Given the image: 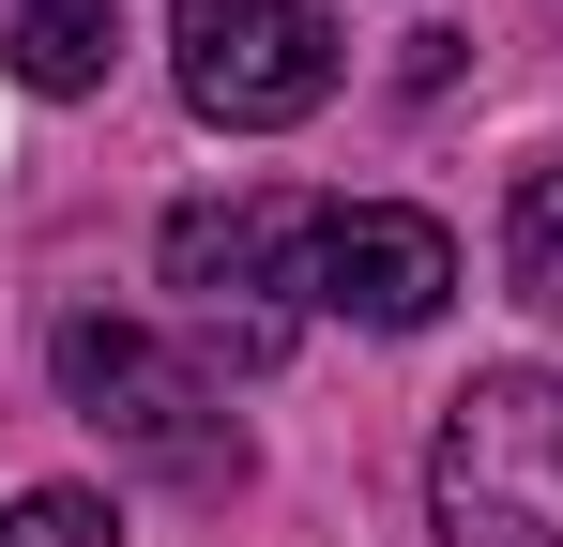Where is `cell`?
Returning a JSON list of instances; mask_svg holds the SVG:
<instances>
[{
  "mask_svg": "<svg viewBox=\"0 0 563 547\" xmlns=\"http://www.w3.org/2000/svg\"><path fill=\"white\" fill-rule=\"evenodd\" d=\"M427 517H442V547H563V380L549 365H487L442 411Z\"/></svg>",
  "mask_w": 563,
  "mask_h": 547,
  "instance_id": "obj_1",
  "label": "cell"
},
{
  "mask_svg": "<svg viewBox=\"0 0 563 547\" xmlns=\"http://www.w3.org/2000/svg\"><path fill=\"white\" fill-rule=\"evenodd\" d=\"M305 304H335V320H366V335H427L442 304H457V228L442 213H320V259H305Z\"/></svg>",
  "mask_w": 563,
  "mask_h": 547,
  "instance_id": "obj_5",
  "label": "cell"
},
{
  "mask_svg": "<svg viewBox=\"0 0 563 547\" xmlns=\"http://www.w3.org/2000/svg\"><path fill=\"white\" fill-rule=\"evenodd\" d=\"M168 46H184V107L229 137H275L335 91V31L305 0H168Z\"/></svg>",
  "mask_w": 563,
  "mask_h": 547,
  "instance_id": "obj_3",
  "label": "cell"
},
{
  "mask_svg": "<svg viewBox=\"0 0 563 547\" xmlns=\"http://www.w3.org/2000/svg\"><path fill=\"white\" fill-rule=\"evenodd\" d=\"M503 274H518V304L563 320V168H533L518 198H503Z\"/></svg>",
  "mask_w": 563,
  "mask_h": 547,
  "instance_id": "obj_7",
  "label": "cell"
},
{
  "mask_svg": "<svg viewBox=\"0 0 563 547\" xmlns=\"http://www.w3.org/2000/svg\"><path fill=\"white\" fill-rule=\"evenodd\" d=\"M0 547H122V533H107V502H92V487H31V502L0 517Z\"/></svg>",
  "mask_w": 563,
  "mask_h": 547,
  "instance_id": "obj_8",
  "label": "cell"
},
{
  "mask_svg": "<svg viewBox=\"0 0 563 547\" xmlns=\"http://www.w3.org/2000/svg\"><path fill=\"white\" fill-rule=\"evenodd\" d=\"M62 395H77L137 471H168V487H229V471H244V426H213V395H198L137 320H62Z\"/></svg>",
  "mask_w": 563,
  "mask_h": 547,
  "instance_id": "obj_2",
  "label": "cell"
},
{
  "mask_svg": "<svg viewBox=\"0 0 563 547\" xmlns=\"http://www.w3.org/2000/svg\"><path fill=\"white\" fill-rule=\"evenodd\" d=\"M305 259H320V213L305 198H198V213H168V289L244 365H275V304L260 289H305Z\"/></svg>",
  "mask_w": 563,
  "mask_h": 547,
  "instance_id": "obj_4",
  "label": "cell"
},
{
  "mask_svg": "<svg viewBox=\"0 0 563 547\" xmlns=\"http://www.w3.org/2000/svg\"><path fill=\"white\" fill-rule=\"evenodd\" d=\"M107 15L122 0H15V77L31 91H92L107 77Z\"/></svg>",
  "mask_w": 563,
  "mask_h": 547,
  "instance_id": "obj_6",
  "label": "cell"
}]
</instances>
